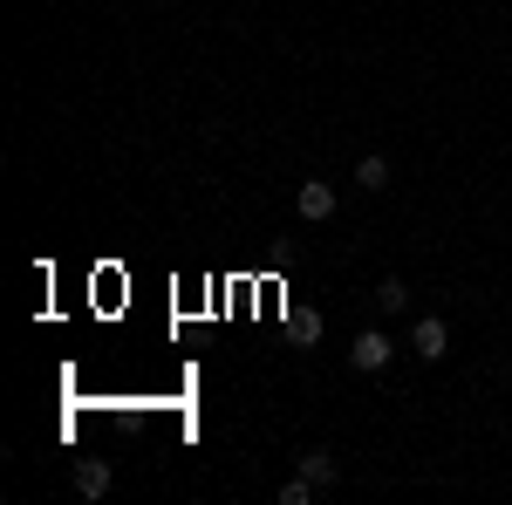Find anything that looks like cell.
Returning <instances> with one entry per match:
<instances>
[{"mask_svg":"<svg viewBox=\"0 0 512 505\" xmlns=\"http://www.w3.org/2000/svg\"><path fill=\"white\" fill-rule=\"evenodd\" d=\"M390 355H396V342H390V335H376V328H362V335L349 342V369H362V376H376V369H383Z\"/></svg>","mask_w":512,"mask_h":505,"instance_id":"obj_1","label":"cell"},{"mask_svg":"<svg viewBox=\"0 0 512 505\" xmlns=\"http://www.w3.org/2000/svg\"><path fill=\"white\" fill-rule=\"evenodd\" d=\"M410 349L424 355V362H444V355H451V328H444L437 314H424V321L410 328Z\"/></svg>","mask_w":512,"mask_h":505,"instance_id":"obj_2","label":"cell"},{"mask_svg":"<svg viewBox=\"0 0 512 505\" xmlns=\"http://www.w3.org/2000/svg\"><path fill=\"white\" fill-rule=\"evenodd\" d=\"M294 212H301V219H335V185H321V178H308V185H301V192H294Z\"/></svg>","mask_w":512,"mask_h":505,"instance_id":"obj_3","label":"cell"},{"mask_svg":"<svg viewBox=\"0 0 512 505\" xmlns=\"http://www.w3.org/2000/svg\"><path fill=\"white\" fill-rule=\"evenodd\" d=\"M76 492L82 499H110V465H103V458H82L76 465Z\"/></svg>","mask_w":512,"mask_h":505,"instance_id":"obj_4","label":"cell"},{"mask_svg":"<svg viewBox=\"0 0 512 505\" xmlns=\"http://www.w3.org/2000/svg\"><path fill=\"white\" fill-rule=\"evenodd\" d=\"M355 185H362V192H383V185H390V157H383V151L355 157Z\"/></svg>","mask_w":512,"mask_h":505,"instance_id":"obj_5","label":"cell"},{"mask_svg":"<svg viewBox=\"0 0 512 505\" xmlns=\"http://www.w3.org/2000/svg\"><path fill=\"white\" fill-rule=\"evenodd\" d=\"M301 478H308V485H321V492H328V485H335V478H342V465H335V451H308V458H301Z\"/></svg>","mask_w":512,"mask_h":505,"instance_id":"obj_6","label":"cell"},{"mask_svg":"<svg viewBox=\"0 0 512 505\" xmlns=\"http://www.w3.org/2000/svg\"><path fill=\"white\" fill-rule=\"evenodd\" d=\"M376 308H383V314H403V308H410V287H403L396 273L383 280V287H376Z\"/></svg>","mask_w":512,"mask_h":505,"instance_id":"obj_7","label":"cell"},{"mask_svg":"<svg viewBox=\"0 0 512 505\" xmlns=\"http://www.w3.org/2000/svg\"><path fill=\"white\" fill-rule=\"evenodd\" d=\"M315 492H321V485H308V478L294 471V478L280 485V505H315Z\"/></svg>","mask_w":512,"mask_h":505,"instance_id":"obj_8","label":"cell"}]
</instances>
